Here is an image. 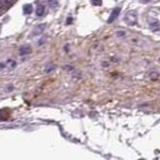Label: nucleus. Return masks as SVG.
I'll return each mask as SVG.
<instances>
[{
  "mask_svg": "<svg viewBox=\"0 0 160 160\" xmlns=\"http://www.w3.org/2000/svg\"><path fill=\"white\" fill-rule=\"evenodd\" d=\"M120 11H121V9L120 8H115L113 11H112V13L110 14V16H109L108 18V23H112L113 21L119 16V13H120Z\"/></svg>",
  "mask_w": 160,
  "mask_h": 160,
  "instance_id": "f03ea898",
  "label": "nucleus"
},
{
  "mask_svg": "<svg viewBox=\"0 0 160 160\" xmlns=\"http://www.w3.org/2000/svg\"><path fill=\"white\" fill-rule=\"evenodd\" d=\"M44 12H45L44 5H42V4L37 5V7H36V15L37 16H43V15H44Z\"/></svg>",
  "mask_w": 160,
  "mask_h": 160,
  "instance_id": "39448f33",
  "label": "nucleus"
},
{
  "mask_svg": "<svg viewBox=\"0 0 160 160\" xmlns=\"http://www.w3.org/2000/svg\"><path fill=\"white\" fill-rule=\"evenodd\" d=\"M45 27H46L45 24H40V25H38V26H36L33 30V34L34 35H38V34L42 33L43 31H44Z\"/></svg>",
  "mask_w": 160,
  "mask_h": 160,
  "instance_id": "20e7f679",
  "label": "nucleus"
},
{
  "mask_svg": "<svg viewBox=\"0 0 160 160\" xmlns=\"http://www.w3.org/2000/svg\"><path fill=\"white\" fill-rule=\"evenodd\" d=\"M71 20H72V18H68V22H67V24L71 23Z\"/></svg>",
  "mask_w": 160,
  "mask_h": 160,
  "instance_id": "1a4fd4ad",
  "label": "nucleus"
},
{
  "mask_svg": "<svg viewBox=\"0 0 160 160\" xmlns=\"http://www.w3.org/2000/svg\"><path fill=\"white\" fill-rule=\"evenodd\" d=\"M33 11V7L31 4H25L23 6V12L24 14H31Z\"/></svg>",
  "mask_w": 160,
  "mask_h": 160,
  "instance_id": "423d86ee",
  "label": "nucleus"
},
{
  "mask_svg": "<svg viewBox=\"0 0 160 160\" xmlns=\"http://www.w3.org/2000/svg\"><path fill=\"white\" fill-rule=\"evenodd\" d=\"M91 3L95 6H100L102 4V0H91Z\"/></svg>",
  "mask_w": 160,
  "mask_h": 160,
  "instance_id": "6e6552de",
  "label": "nucleus"
},
{
  "mask_svg": "<svg viewBox=\"0 0 160 160\" xmlns=\"http://www.w3.org/2000/svg\"><path fill=\"white\" fill-rule=\"evenodd\" d=\"M125 21L127 24L129 25H134L137 22V15L135 12H129L125 15Z\"/></svg>",
  "mask_w": 160,
  "mask_h": 160,
  "instance_id": "f257e3e1",
  "label": "nucleus"
},
{
  "mask_svg": "<svg viewBox=\"0 0 160 160\" xmlns=\"http://www.w3.org/2000/svg\"><path fill=\"white\" fill-rule=\"evenodd\" d=\"M31 51H32V49H31V47L29 45H23L20 47L19 54L24 56V55H27V54H29V53H31Z\"/></svg>",
  "mask_w": 160,
  "mask_h": 160,
  "instance_id": "7ed1b4c3",
  "label": "nucleus"
},
{
  "mask_svg": "<svg viewBox=\"0 0 160 160\" xmlns=\"http://www.w3.org/2000/svg\"><path fill=\"white\" fill-rule=\"evenodd\" d=\"M10 6V3L6 0H0V9H6Z\"/></svg>",
  "mask_w": 160,
  "mask_h": 160,
  "instance_id": "0eeeda50",
  "label": "nucleus"
},
{
  "mask_svg": "<svg viewBox=\"0 0 160 160\" xmlns=\"http://www.w3.org/2000/svg\"><path fill=\"white\" fill-rule=\"evenodd\" d=\"M0 15H1V11H0Z\"/></svg>",
  "mask_w": 160,
  "mask_h": 160,
  "instance_id": "9d476101",
  "label": "nucleus"
}]
</instances>
